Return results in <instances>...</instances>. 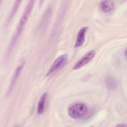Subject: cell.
<instances>
[{"label":"cell","instance_id":"obj_6","mask_svg":"<svg viewBox=\"0 0 127 127\" xmlns=\"http://www.w3.org/2000/svg\"><path fill=\"white\" fill-rule=\"evenodd\" d=\"M24 64V63H22L15 69V71L14 72V74L13 75L12 78L11 79V82L10 83V85H9V89H8V90L7 91L8 93H9L12 91L13 87L14 86L15 84V83L16 82L17 79L18 78V77L19 74H20V72H21V70H22V69L23 68Z\"/></svg>","mask_w":127,"mask_h":127},{"label":"cell","instance_id":"obj_2","mask_svg":"<svg viewBox=\"0 0 127 127\" xmlns=\"http://www.w3.org/2000/svg\"><path fill=\"white\" fill-rule=\"evenodd\" d=\"M88 107L83 103H76L71 104L68 109L69 116L73 119H81L86 116L88 113Z\"/></svg>","mask_w":127,"mask_h":127},{"label":"cell","instance_id":"obj_10","mask_svg":"<svg viewBox=\"0 0 127 127\" xmlns=\"http://www.w3.org/2000/svg\"><path fill=\"white\" fill-rule=\"evenodd\" d=\"M20 2H21V1H19V0H17L15 2V3H14V5L12 7V10L10 11V14L9 15L8 19H7V22H9L11 20V19H12V18L14 16V15L15 14L16 11H17V10L18 9V7L19 5V4H20Z\"/></svg>","mask_w":127,"mask_h":127},{"label":"cell","instance_id":"obj_4","mask_svg":"<svg viewBox=\"0 0 127 127\" xmlns=\"http://www.w3.org/2000/svg\"><path fill=\"white\" fill-rule=\"evenodd\" d=\"M67 55L66 54H63L58 57L54 62L49 70H48L47 75L48 76L55 70L59 69L62 67L66 62L67 60Z\"/></svg>","mask_w":127,"mask_h":127},{"label":"cell","instance_id":"obj_5","mask_svg":"<svg viewBox=\"0 0 127 127\" xmlns=\"http://www.w3.org/2000/svg\"><path fill=\"white\" fill-rule=\"evenodd\" d=\"M88 28V27L87 26H84L79 30L77 33L76 40L74 44V47L77 48L83 45L85 40V33Z\"/></svg>","mask_w":127,"mask_h":127},{"label":"cell","instance_id":"obj_7","mask_svg":"<svg viewBox=\"0 0 127 127\" xmlns=\"http://www.w3.org/2000/svg\"><path fill=\"white\" fill-rule=\"evenodd\" d=\"M47 96V93H45L42 95V96H41L39 100V102L38 103V108H37V113L39 115L42 114L44 112Z\"/></svg>","mask_w":127,"mask_h":127},{"label":"cell","instance_id":"obj_1","mask_svg":"<svg viewBox=\"0 0 127 127\" xmlns=\"http://www.w3.org/2000/svg\"><path fill=\"white\" fill-rule=\"evenodd\" d=\"M34 3V0H30L28 3V4L27 5V6L25 9V10L24 11V12L21 16V17L19 21L15 33L14 34V35H13V36L11 39V42H10V44L9 45V50H8L9 52H10L11 51L12 48L14 46L15 43L16 42L17 39H18L19 36L20 35V34L23 29V28H24L25 25L26 24V23L28 19V18L29 17V15L31 13Z\"/></svg>","mask_w":127,"mask_h":127},{"label":"cell","instance_id":"obj_9","mask_svg":"<svg viewBox=\"0 0 127 127\" xmlns=\"http://www.w3.org/2000/svg\"><path fill=\"white\" fill-rule=\"evenodd\" d=\"M105 84L109 89H113L117 87V82L114 77L108 76L105 79Z\"/></svg>","mask_w":127,"mask_h":127},{"label":"cell","instance_id":"obj_3","mask_svg":"<svg viewBox=\"0 0 127 127\" xmlns=\"http://www.w3.org/2000/svg\"><path fill=\"white\" fill-rule=\"evenodd\" d=\"M95 54L96 53L94 50H91L87 52L75 63V64L72 67V69H78L88 64L94 57Z\"/></svg>","mask_w":127,"mask_h":127},{"label":"cell","instance_id":"obj_8","mask_svg":"<svg viewBox=\"0 0 127 127\" xmlns=\"http://www.w3.org/2000/svg\"><path fill=\"white\" fill-rule=\"evenodd\" d=\"M100 7L103 12H108L113 9L114 3L110 0H104L101 2Z\"/></svg>","mask_w":127,"mask_h":127}]
</instances>
